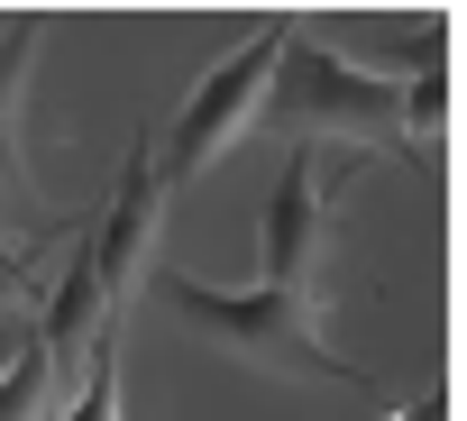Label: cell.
Segmentation results:
<instances>
[{
	"instance_id": "cell-1",
	"label": "cell",
	"mask_w": 467,
	"mask_h": 421,
	"mask_svg": "<svg viewBox=\"0 0 467 421\" xmlns=\"http://www.w3.org/2000/svg\"><path fill=\"white\" fill-rule=\"evenodd\" d=\"M147 284H156V303H165L183 330H202V339L229 348V357L275 366V375H294V385H348V394L385 403V385L321 339V293H275V284H239V293H229V284H202V275H183V266H147Z\"/></svg>"
},
{
	"instance_id": "cell-2",
	"label": "cell",
	"mask_w": 467,
	"mask_h": 421,
	"mask_svg": "<svg viewBox=\"0 0 467 421\" xmlns=\"http://www.w3.org/2000/svg\"><path fill=\"white\" fill-rule=\"evenodd\" d=\"M266 110H275L294 138L358 128L367 147H403V83H394V74H367V65H348V56H330V46H312L303 28H294L285 56H275Z\"/></svg>"
},
{
	"instance_id": "cell-3",
	"label": "cell",
	"mask_w": 467,
	"mask_h": 421,
	"mask_svg": "<svg viewBox=\"0 0 467 421\" xmlns=\"http://www.w3.org/2000/svg\"><path fill=\"white\" fill-rule=\"evenodd\" d=\"M285 37H294V19H266L239 56H220L202 83H192V101H183V119H174V138H165V165H156V183L165 192H183V183H202L229 147H239L248 128H257V110H266V83H275V56H285Z\"/></svg>"
},
{
	"instance_id": "cell-4",
	"label": "cell",
	"mask_w": 467,
	"mask_h": 421,
	"mask_svg": "<svg viewBox=\"0 0 467 421\" xmlns=\"http://www.w3.org/2000/svg\"><path fill=\"white\" fill-rule=\"evenodd\" d=\"M367 165H376L367 147H321V138H294L285 147L275 192H266V284L275 293H312V266L330 248V210L348 201V183Z\"/></svg>"
},
{
	"instance_id": "cell-5",
	"label": "cell",
	"mask_w": 467,
	"mask_h": 421,
	"mask_svg": "<svg viewBox=\"0 0 467 421\" xmlns=\"http://www.w3.org/2000/svg\"><path fill=\"white\" fill-rule=\"evenodd\" d=\"M165 239V183H156V147L138 138L119 156V183H110V210L101 221H83V266L101 284V312L129 321V293L147 284V257Z\"/></svg>"
},
{
	"instance_id": "cell-6",
	"label": "cell",
	"mask_w": 467,
	"mask_h": 421,
	"mask_svg": "<svg viewBox=\"0 0 467 421\" xmlns=\"http://www.w3.org/2000/svg\"><path fill=\"white\" fill-rule=\"evenodd\" d=\"M47 46V19H19L0 37V147H19V101H28V65Z\"/></svg>"
},
{
	"instance_id": "cell-7",
	"label": "cell",
	"mask_w": 467,
	"mask_h": 421,
	"mask_svg": "<svg viewBox=\"0 0 467 421\" xmlns=\"http://www.w3.org/2000/svg\"><path fill=\"white\" fill-rule=\"evenodd\" d=\"M47 403H56V366H47V348H37V330H28L19 366L0 375V421H47Z\"/></svg>"
},
{
	"instance_id": "cell-8",
	"label": "cell",
	"mask_w": 467,
	"mask_h": 421,
	"mask_svg": "<svg viewBox=\"0 0 467 421\" xmlns=\"http://www.w3.org/2000/svg\"><path fill=\"white\" fill-rule=\"evenodd\" d=\"M65 421H119V330L92 339V366H83V394H74Z\"/></svg>"
},
{
	"instance_id": "cell-9",
	"label": "cell",
	"mask_w": 467,
	"mask_h": 421,
	"mask_svg": "<svg viewBox=\"0 0 467 421\" xmlns=\"http://www.w3.org/2000/svg\"><path fill=\"white\" fill-rule=\"evenodd\" d=\"M37 284V248H0V321L19 312V293Z\"/></svg>"
},
{
	"instance_id": "cell-10",
	"label": "cell",
	"mask_w": 467,
	"mask_h": 421,
	"mask_svg": "<svg viewBox=\"0 0 467 421\" xmlns=\"http://www.w3.org/2000/svg\"><path fill=\"white\" fill-rule=\"evenodd\" d=\"M19 221V147H0V230ZM19 239H37L28 221H19Z\"/></svg>"
},
{
	"instance_id": "cell-11",
	"label": "cell",
	"mask_w": 467,
	"mask_h": 421,
	"mask_svg": "<svg viewBox=\"0 0 467 421\" xmlns=\"http://www.w3.org/2000/svg\"><path fill=\"white\" fill-rule=\"evenodd\" d=\"M28 330H37V321H19V312H10V321H0V375H10V366H19V348H28Z\"/></svg>"
}]
</instances>
